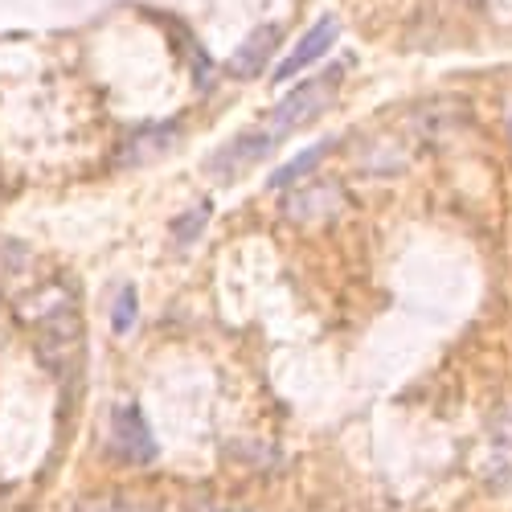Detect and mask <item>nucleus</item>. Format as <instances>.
I'll return each instance as SVG.
<instances>
[{
  "instance_id": "39448f33",
  "label": "nucleus",
  "mask_w": 512,
  "mask_h": 512,
  "mask_svg": "<svg viewBox=\"0 0 512 512\" xmlns=\"http://www.w3.org/2000/svg\"><path fill=\"white\" fill-rule=\"evenodd\" d=\"M271 148H275V140H271L267 132H259V136H238L234 144H226L218 156L209 160V173H213V177H238V173H246L254 160H263Z\"/></svg>"
},
{
  "instance_id": "7ed1b4c3",
  "label": "nucleus",
  "mask_w": 512,
  "mask_h": 512,
  "mask_svg": "<svg viewBox=\"0 0 512 512\" xmlns=\"http://www.w3.org/2000/svg\"><path fill=\"white\" fill-rule=\"evenodd\" d=\"M336 33H340V25H336V17H320L300 41H295V46H291V54L275 66V82H287V78H295V74H300V70H308L312 62H320L328 50H332V41H336Z\"/></svg>"
},
{
  "instance_id": "423d86ee",
  "label": "nucleus",
  "mask_w": 512,
  "mask_h": 512,
  "mask_svg": "<svg viewBox=\"0 0 512 512\" xmlns=\"http://www.w3.org/2000/svg\"><path fill=\"white\" fill-rule=\"evenodd\" d=\"M340 205V189L336 185H300L287 201H283V213L291 222L300 226H312L320 218H328V213Z\"/></svg>"
},
{
  "instance_id": "6e6552de",
  "label": "nucleus",
  "mask_w": 512,
  "mask_h": 512,
  "mask_svg": "<svg viewBox=\"0 0 512 512\" xmlns=\"http://www.w3.org/2000/svg\"><path fill=\"white\" fill-rule=\"evenodd\" d=\"M111 324H115L119 336H123V332H132V324H136V291H132V287H123V291L115 295V304H111Z\"/></svg>"
},
{
  "instance_id": "0eeeda50",
  "label": "nucleus",
  "mask_w": 512,
  "mask_h": 512,
  "mask_svg": "<svg viewBox=\"0 0 512 512\" xmlns=\"http://www.w3.org/2000/svg\"><path fill=\"white\" fill-rule=\"evenodd\" d=\"M332 152V140H320V144H312V148H304L300 156H291L283 168H275L271 173V181H267V189H291L300 177H308V173H316V164L324 160Z\"/></svg>"
},
{
  "instance_id": "f257e3e1",
  "label": "nucleus",
  "mask_w": 512,
  "mask_h": 512,
  "mask_svg": "<svg viewBox=\"0 0 512 512\" xmlns=\"http://www.w3.org/2000/svg\"><path fill=\"white\" fill-rule=\"evenodd\" d=\"M340 74H345V66H336V70H328V74H320V78L300 82V87H295L291 95H283V99L271 107L263 132H267L271 140H283V136H291V132H300V127H308L312 119H320V115L332 107V99H336Z\"/></svg>"
},
{
  "instance_id": "20e7f679",
  "label": "nucleus",
  "mask_w": 512,
  "mask_h": 512,
  "mask_svg": "<svg viewBox=\"0 0 512 512\" xmlns=\"http://www.w3.org/2000/svg\"><path fill=\"white\" fill-rule=\"evenodd\" d=\"M279 37H283L279 25H259V29H254V33L242 41V46L234 50V58H230V74H234V78H254V74H263L267 62H271V54H275V46H279Z\"/></svg>"
},
{
  "instance_id": "f03ea898",
  "label": "nucleus",
  "mask_w": 512,
  "mask_h": 512,
  "mask_svg": "<svg viewBox=\"0 0 512 512\" xmlns=\"http://www.w3.org/2000/svg\"><path fill=\"white\" fill-rule=\"evenodd\" d=\"M111 451L123 463H152L156 459V439L148 431V422L140 414V406H115L111 414Z\"/></svg>"
},
{
  "instance_id": "1a4fd4ad",
  "label": "nucleus",
  "mask_w": 512,
  "mask_h": 512,
  "mask_svg": "<svg viewBox=\"0 0 512 512\" xmlns=\"http://www.w3.org/2000/svg\"><path fill=\"white\" fill-rule=\"evenodd\" d=\"M205 218H209V205H197V209L189 213V218H181V222H177V238H181V242H189V238L197 234V222H205Z\"/></svg>"
}]
</instances>
